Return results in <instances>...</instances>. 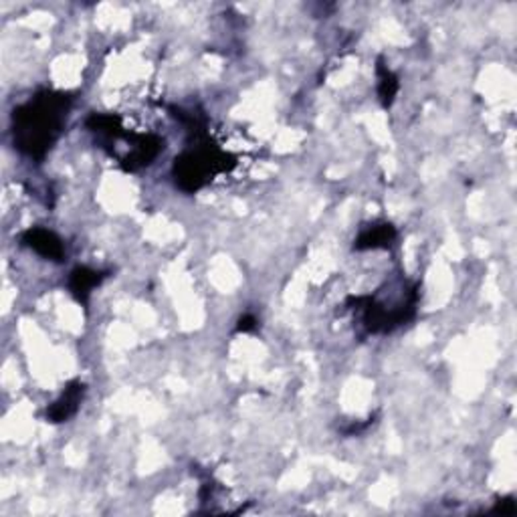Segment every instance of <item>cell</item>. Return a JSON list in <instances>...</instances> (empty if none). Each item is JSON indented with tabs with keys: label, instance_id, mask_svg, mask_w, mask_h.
<instances>
[{
	"label": "cell",
	"instance_id": "1",
	"mask_svg": "<svg viewBox=\"0 0 517 517\" xmlns=\"http://www.w3.org/2000/svg\"><path fill=\"white\" fill-rule=\"evenodd\" d=\"M73 96L67 91L43 89L27 104L13 109L14 148L27 158L41 162L65 130Z\"/></svg>",
	"mask_w": 517,
	"mask_h": 517
},
{
	"label": "cell",
	"instance_id": "2",
	"mask_svg": "<svg viewBox=\"0 0 517 517\" xmlns=\"http://www.w3.org/2000/svg\"><path fill=\"white\" fill-rule=\"evenodd\" d=\"M188 134L194 140V144L174 158L172 178L180 191L194 194L205 188L216 174L229 172L237 162L208 138L207 128L188 131Z\"/></svg>",
	"mask_w": 517,
	"mask_h": 517
},
{
	"label": "cell",
	"instance_id": "3",
	"mask_svg": "<svg viewBox=\"0 0 517 517\" xmlns=\"http://www.w3.org/2000/svg\"><path fill=\"white\" fill-rule=\"evenodd\" d=\"M120 140L130 144L128 154L122 156V158L117 160L120 162L122 170H125V172H138L142 168H148L164 152V148H166L164 138L156 136V134H130V131H123ZM120 140H117V142H120Z\"/></svg>",
	"mask_w": 517,
	"mask_h": 517
},
{
	"label": "cell",
	"instance_id": "4",
	"mask_svg": "<svg viewBox=\"0 0 517 517\" xmlns=\"http://www.w3.org/2000/svg\"><path fill=\"white\" fill-rule=\"evenodd\" d=\"M83 396H85V384L81 380L69 382L57 401L47 406V411H45L47 422L59 425V422H65L72 417H75L83 403Z\"/></svg>",
	"mask_w": 517,
	"mask_h": 517
},
{
	"label": "cell",
	"instance_id": "5",
	"mask_svg": "<svg viewBox=\"0 0 517 517\" xmlns=\"http://www.w3.org/2000/svg\"><path fill=\"white\" fill-rule=\"evenodd\" d=\"M21 241L22 245L33 249L37 255L49 258V261L61 263L65 258V245H63L59 234L47 231L43 226H30L21 234Z\"/></svg>",
	"mask_w": 517,
	"mask_h": 517
},
{
	"label": "cell",
	"instance_id": "6",
	"mask_svg": "<svg viewBox=\"0 0 517 517\" xmlns=\"http://www.w3.org/2000/svg\"><path fill=\"white\" fill-rule=\"evenodd\" d=\"M107 271H97L91 267H75L69 275V292L75 297L77 303L88 305L91 292L104 284Z\"/></svg>",
	"mask_w": 517,
	"mask_h": 517
},
{
	"label": "cell",
	"instance_id": "7",
	"mask_svg": "<svg viewBox=\"0 0 517 517\" xmlns=\"http://www.w3.org/2000/svg\"><path fill=\"white\" fill-rule=\"evenodd\" d=\"M398 233L393 223H376L366 226L354 241V250H370V249H388L396 241Z\"/></svg>",
	"mask_w": 517,
	"mask_h": 517
},
{
	"label": "cell",
	"instance_id": "8",
	"mask_svg": "<svg viewBox=\"0 0 517 517\" xmlns=\"http://www.w3.org/2000/svg\"><path fill=\"white\" fill-rule=\"evenodd\" d=\"M376 73H378V97L384 109L393 107L396 93L401 89V83H398V77L394 72H390L386 63L380 57L378 65H376Z\"/></svg>",
	"mask_w": 517,
	"mask_h": 517
},
{
	"label": "cell",
	"instance_id": "9",
	"mask_svg": "<svg viewBox=\"0 0 517 517\" xmlns=\"http://www.w3.org/2000/svg\"><path fill=\"white\" fill-rule=\"evenodd\" d=\"M517 512V505H515V499L513 497H504V499H497L496 505L491 507V513H501V515H513Z\"/></svg>",
	"mask_w": 517,
	"mask_h": 517
},
{
	"label": "cell",
	"instance_id": "10",
	"mask_svg": "<svg viewBox=\"0 0 517 517\" xmlns=\"http://www.w3.org/2000/svg\"><path fill=\"white\" fill-rule=\"evenodd\" d=\"M257 318L255 316H250V313H245V316L239 318V324H237V332H242V334H247V332H253L257 330Z\"/></svg>",
	"mask_w": 517,
	"mask_h": 517
}]
</instances>
